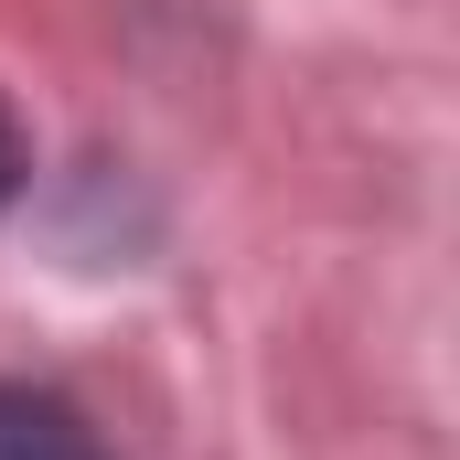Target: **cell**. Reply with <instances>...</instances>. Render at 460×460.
Masks as SVG:
<instances>
[{
	"label": "cell",
	"instance_id": "obj_1",
	"mask_svg": "<svg viewBox=\"0 0 460 460\" xmlns=\"http://www.w3.org/2000/svg\"><path fill=\"white\" fill-rule=\"evenodd\" d=\"M0 460H108V450H97V429H86L65 396L0 385Z\"/></svg>",
	"mask_w": 460,
	"mask_h": 460
},
{
	"label": "cell",
	"instance_id": "obj_2",
	"mask_svg": "<svg viewBox=\"0 0 460 460\" xmlns=\"http://www.w3.org/2000/svg\"><path fill=\"white\" fill-rule=\"evenodd\" d=\"M11 193H22V118L0 108V215H11Z\"/></svg>",
	"mask_w": 460,
	"mask_h": 460
}]
</instances>
